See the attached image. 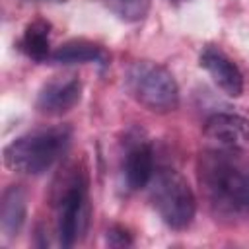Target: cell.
Returning a JSON list of instances; mask_svg holds the SVG:
<instances>
[{"label": "cell", "instance_id": "1", "mask_svg": "<svg viewBox=\"0 0 249 249\" xmlns=\"http://www.w3.org/2000/svg\"><path fill=\"white\" fill-rule=\"evenodd\" d=\"M200 185L224 214H249V160L235 150L216 148L200 158Z\"/></svg>", "mask_w": 249, "mask_h": 249}, {"label": "cell", "instance_id": "2", "mask_svg": "<svg viewBox=\"0 0 249 249\" xmlns=\"http://www.w3.org/2000/svg\"><path fill=\"white\" fill-rule=\"evenodd\" d=\"M72 130L66 124L31 130L4 148V163L21 175H43L66 154Z\"/></svg>", "mask_w": 249, "mask_h": 249}, {"label": "cell", "instance_id": "3", "mask_svg": "<svg viewBox=\"0 0 249 249\" xmlns=\"http://www.w3.org/2000/svg\"><path fill=\"white\" fill-rule=\"evenodd\" d=\"M150 202L158 216L173 230L187 228L196 212V198L189 181L175 169H160L150 181Z\"/></svg>", "mask_w": 249, "mask_h": 249}, {"label": "cell", "instance_id": "4", "mask_svg": "<svg viewBox=\"0 0 249 249\" xmlns=\"http://www.w3.org/2000/svg\"><path fill=\"white\" fill-rule=\"evenodd\" d=\"M128 93L154 113H167L179 105V88L167 68L158 62L138 60L124 76Z\"/></svg>", "mask_w": 249, "mask_h": 249}, {"label": "cell", "instance_id": "5", "mask_svg": "<svg viewBox=\"0 0 249 249\" xmlns=\"http://www.w3.org/2000/svg\"><path fill=\"white\" fill-rule=\"evenodd\" d=\"M54 204L58 241L62 247H72L88 226V181L84 173H74L64 181Z\"/></svg>", "mask_w": 249, "mask_h": 249}, {"label": "cell", "instance_id": "6", "mask_svg": "<svg viewBox=\"0 0 249 249\" xmlns=\"http://www.w3.org/2000/svg\"><path fill=\"white\" fill-rule=\"evenodd\" d=\"M204 136L216 148L241 150L249 146V121L233 113H216L204 124Z\"/></svg>", "mask_w": 249, "mask_h": 249}, {"label": "cell", "instance_id": "7", "mask_svg": "<svg viewBox=\"0 0 249 249\" xmlns=\"http://www.w3.org/2000/svg\"><path fill=\"white\" fill-rule=\"evenodd\" d=\"M80 97L82 84L76 76H56L41 88L37 95V109L45 115H62L70 111Z\"/></svg>", "mask_w": 249, "mask_h": 249}, {"label": "cell", "instance_id": "8", "mask_svg": "<svg viewBox=\"0 0 249 249\" xmlns=\"http://www.w3.org/2000/svg\"><path fill=\"white\" fill-rule=\"evenodd\" d=\"M200 66L210 74L214 84L230 97H239L243 91V76L237 64L220 49L206 47L200 54Z\"/></svg>", "mask_w": 249, "mask_h": 249}, {"label": "cell", "instance_id": "9", "mask_svg": "<svg viewBox=\"0 0 249 249\" xmlns=\"http://www.w3.org/2000/svg\"><path fill=\"white\" fill-rule=\"evenodd\" d=\"M123 175L130 191H138L150 185L154 177V154L148 142L138 140L126 150L123 161Z\"/></svg>", "mask_w": 249, "mask_h": 249}, {"label": "cell", "instance_id": "10", "mask_svg": "<svg viewBox=\"0 0 249 249\" xmlns=\"http://www.w3.org/2000/svg\"><path fill=\"white\" fill-rule=\"evenodd\" d=\"M27 214V195L19 185H10L2 193L0 202V230L6 237L19 233Z\"/></svg>", "mask_w": 249, "mask_h": 249}, {"label": "cell", "instance_id": "11", "mask_svg": "<svg viewBox=\"0 0 249 249\" xmlns=\"http://www.w3.org/2000/svg\"><path fill=\"white\" fill-rule=\"evenodd\" d=\"M53 60L58 62V64H84V62L105 64L107 54L95 43H89V41H84V39H74V41H68V43L60 45L53 53Z\"/></svg>", "mask_w": 249, "mask_h": 249}, {"label": "cell", "instance_id": "12", "mask_svg": "<svg viewBox=\"0 0 249 249\" xmlns=\"http://www.w3.org/2000/svg\"><path fill=\"white\" fill-rule=\"evenodd\" d=\"M49 33H51V25L45 21V19H35L31 21L25 31H23V37L19 41V49L25 56L37 60V62H43L49 58V51H51V45H49Z\"/></svg>", "mask_w": 249, "mask_h": 249}, {"label": "cell", "instance_id": "13", "mask_svg": "<svg viewBox=\"0 0 249 249\" xmlns=\"http://www.w3.org/2000/svg\"><path fill=\"white\" fill-rule=\"evenodd\" d=\"M115 16H119L124 21H136L142 19L148 12L150 2L148 0H101Z\"/></svg>", "mask_w": 249, "mask_h": 249}, {"label": "cell", "instance_id": "14", "mask_svg": "<svg viewBox=\"0 0 249 249\" xmlns=\"http://www.w3.org/2000/svg\"><path fill=\"white\" fill-rule=\"evenodd\" d=\"M107 245L109 247H130L132 245V237L124 228L113 226L107 231Z\"/></svg>", "mask_w": 249, "mask_h": 249}]
</instances>
